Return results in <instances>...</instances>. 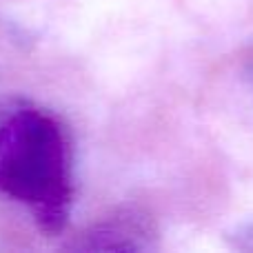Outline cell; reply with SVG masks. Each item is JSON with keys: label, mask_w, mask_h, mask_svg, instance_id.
Returning a JSON list of instances; mask_svg holds the SVG:
<instances>
[{"label": "cell", "mask_w": 253, "mask_h": 253, "mask_svg": "<svg viewBox=\"0 0 253 253\" xmlns=\"http://www.w3.org/2000/svg\"><path fill=\"white\" fill-rule=\"evenodd\" d=\"M245 74H247V80L253 84V58L249 62H247V67H245Z\"/></svg>", "instance_id": "277c9868"}, {"label": "cell", "mask_w": 253, "mask_h": 253, "mask_svg": "<svg viewBox=\"0 0 253 253\" xmlns=\"http://www.w3.org/2000/svg\"><path fill=\"white\" fill-rule=\"evenodd\" d=\"M156 224L138 207H120L114 213L91 222L65 249L69 251H144L156 242Z\"/></svg>", "instance_id": "7a4b0ae2"}, {"label": "cell", "mask_w": 253, "mask_h": 253, "mask_svg": "<svg viewBox=\"0 0 253 253\" xmlns=\"http://www.w3.org/2000/svg\"><path fill=\"white\" fill-rule=\"evenodd\" d=\"M229 242L240 251H253V222L242 224L233 233H229Z\"/></svg>", "instance_id": "3957f363"}, {"label": "cell", "mask_w": 253, "mask_h": 253, "mask_svg": "<svg viewBox=\"0 0 253 253\" xmlns=\"http://www.w3.org/2000/svg\"><path fill=\"white\" fill-rule=\"evenodd\" d=\"M0 196L34 213L44 236L67 227L74 202L67 126L22 96L0 98Z\"/></svg>", "instance_id": "6da1fadb"}]
</instances>
